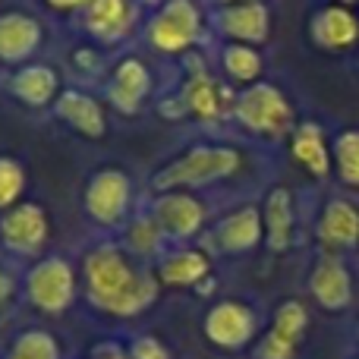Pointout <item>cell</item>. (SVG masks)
I'll return each mask as SVG.
<instances>
[{"label": "cell", "mask_w": 359, "mask_h": 359, "mask_svg": "<svg viewBox=\"0 0 359 359\" xmlns=\"http://www.w3.org/2000/svg\"><path fill=\"white\" fill-rule=\"evenodd\" d=\"M13 290H16V284H13V278L4 271V268H0V309H4V306L13 299Z\"/></svg>", "instance_id": "cell-33"}, {"label": "cell", "mask_w": 359, "mask_h": 359, "mask_svg": "<svg viewBox=\"0 0 359 359\" xmlns=\"http://www.w3.org/2000/svg\"><path fill=\"white\" fill-rule=\"evenodd\" d=\"M183 104L189 114H196L198 120H208L215 123L217 117H224L227 111H233L236 95L230 88H224L221 82H215L208 73H196L189 82L183 86Z\"/></svg>", "instance_id": "cell-18"}, {"label": "cell", "mask_w": 359, "mask_h": 359, "mask_svg": "<svg viewBox=\"0 0 359 359\" xmlns=\"http://www.w3.org/2000/svg\"><path fill=\"white\" fill-rule=\"evenodd\" d=\"M243 4H262V0H217V6H243Z\"/></svg>", "instance_id": "cell-34"}, {"label": "cell", "mask_w": 359, "mask_h": 359, "mask_svg": "<svg viewBox=\"0 0 359 359\" xmlns=\"http://www.w3.org/2000/svg\"><path fill=\"white\" fill-rule=\"evenodd\" d=\"M205 334L211 344L224 350H240L252 341L255 334V312L243 303H217L215 309L205 316Z\"/></svg>", "instance_id": "cell-9"}, {"label": "cell", "mask_w": 359, "mask_h": 359, "mask_svg": "<svg viewBox=\"0 0 359 359\" xmlns=\"http://www.w3.org/2000/svg\"><path fill=\"white\" fill-rule=\"evenodd\" d=\"M161 227H158L151 217H139V221H133L130 227H126V246L133 249L136 255H151L161 249Z\"/></svg>", "instance_id": "cell-29"}, {"label": "cell", "mask_w": 359, "mask_h": 359, "mask_svg": "<svg viewBox=\"0 0 359 359\" xmlns=\"http://www.w3.org/2000/svg\"><path fill=\"white\" fill-rule=\"evenodd\" d=\"M331 161L341 183L359 189V130H344L331 145Z\"/></svg>", "instance_id": "cell-24"}, {"label": "cell", "mask_w": 359, "mask_h": 359, "mask_svg": "<svg viewBox=\"0 0 359 359\" xmlns=\"http://www.w3.org/2000/svg\"><path fill=\"white\" fill-rule=\"evenodd\" d=\"M41 44V22L29 13H0V63H22Z\"/></svg>", "instance_id": "cell-12"}, {"label": "cell", "mask_w": 359, "mask_h": 359, "mask_svg": "<svg viewBox=\"0 0 359 359\" xmlns=\"http://www.w3.org/2000/svg\"><path fill=\"white\" fill-rule=\"evenodd\" d=\"M25 168L10 155H0V211H10L13 205L22 202V192H25Z\"/></svg>", "instance_id": "cell-27"}, {"label": "cell", "mask_w": 359, "mask_h": 359, "mask_svg": "<svg viewBox=\"0 0 359 359\" xmlns=\"http://www.w3.org/2000/svg\"><path fill=\"white\" fill-rule=\"evenodd\" d=\"M306 328H309V312H306L303 303L287 299V303L278 306V312H274V325H271L274 334L284 337V341H290V344H299L303 334H306Z\"/></svg>", "instance_id": "cell-26"}, {"label": "cell", "mask_w": 359, "mask_h": 359, "mask_svg": "<svg viewBox=\"0 0 359 359\" xmlns=\"http://www.w3.org/2000/svg\"><path fill=\"white\" fill-rule=\"evenodd\" d=\"M262 221H265V243L271 252H287L293 243V196L287 186H274L262 205Z\"/></svg>", "instance_id": "cell-21"}, {"label": "cell", "mask_w": 359, "mask_h": 359, "mask_svg": "<svg viewBox=\"0 0 359 359\" xmlns=\"http://www.w3.org/2000/svg\"><path fill=\"white\" fill-rule=\"evenodd\" d=\"M233 117L240 120L243 130L265 139H284V136H293V130H297L290 101L271 82H255V86L243 88L236 95Z\"/></svg>", "instance_id": "cell-3"}, {"label": "cell", "mask_w": 359, "mask_h": 359, "mask_svg": "<svg viewBox=\"0 0 359 359\" xmlns=\"http://www.w3.org/2000/svg\"><path fill=\"white\" fill-rule=\"evenodd\" d=\"M149 88H151L149 67H145L139 57H126V60H120L117 67H114V76H111V82H107V98H111V104L117 107V111L136 114L139 107H142Z\"/></svg>", "instance_id": "cell-15"}, {"label": "cell", "mask_w": 359, "mask_h": 359, "mask_svg": "<svg viewBox=\"0 0 359 359\" xmlns=\"http://www.w3.org/2000/svg\"><path fill=\"white\" fill-rule=\"evenodd\" d=\"M133 359H170V356L155 337H139L133 344Z\"/></svg>", "instance_id": "cell-31"}, {"label": "cell", "mask_w": 359, "mask_h": 359, "mask_svg": "<svg viewBox=\"0 0 359 359\" xmlns=\"http://www.w3.org/2000/svg\"><path fill=\"white\" fill-rule=\"evenodd\" d=\"M151 221L170 240H189L202 230L205 205L189 192H158L151 202Z\"/></svg>", "instance_id": "cell-8"}, {"label": "cell", "mask_w": 359, "mask_h": 359, "mask_svg": "<svg viewBox=\"0 0 359 359\" xmlns=\"http://www.w3.org/2000/svg\"><path fill=\"white\" fill-rule=\"evenodd\" d=\"M243 158L230 145H192L180 158L168 161L155 177L151 189L155 192H183L196 186H211L217 180H227L240 170Z\"/></svg>", "instance_id": "cell-2"}, {"label": "cell", "mask_w": 359, "mask_h": 359, "mask_svg": "<svg viewBox=\"0 0 359 359\" xmlns=\"http://www.w3.org/2000/svg\"><path fill=\"white\" fill-rule=\"evenodd\" d=\"M82 274H86V290L92 306L111 316H136L158 297V280L149 271H139L111 243L86 255Z\"/></svg>", "instance_id": "cell-1"}, {"label": "cell", "mask_w": 359, "mask_h": 359, "mask_svg": "<svg viewBox=\"0 0 359 359\" xmlns=\"http://www.w3.org/2000/svg\"><path fill=\"white\" fill-rule=\"evenodd\" d=\"M215 25L224 38L236 44H262L271 32V13H268L265 4H243V6H224L217 10Z\"/></svg>", "instance_id": "cell-11"}, {"label": "cell", "mask_w": 359, "mask_h": 359, "mask_svg": "<svg viewBox=\"0 0 359 359\" xmlns=\"http://www.w3.org/2000/svg\"><path fill=\"white\" fill-rule=\"evenodd\" d=\"M215 240H217V246H221V252H227V255L252 252V249L265 240L262 208L243 205V208H233L230 215H224V221L217 224V230H215Z\"/></svg>", "instance_id": "cell-10"}, {"label": "cell", "mask_w": 359, "mask_h": 359, "mask_svg": "<svg viewBox=\"0 0 359 359\" xmlns=\"http://www.w3.org/2000/svg\"><path fill=\"white\" fill-rule=\"evenodd\" d=\"M221 63L230 79L246 82V86H255V79L262 76V54L249 44H227L221 54Z\"/></svg>", "instance_id": "cell-25"}, {"label": "cell", "mask_w": 359, "mask_h": 359, "mask_svg": "<svg viewBox=\"0 0 359 359\" xmlns=\"http://www.w3.org/2000/svg\"><path fill=\"white\" fill-rule=\"evenodd\" d=\"M10 92L16 95L22 104L44 107L60 98V79H57V73L50 67H44V63H25V67H19L16 73H13Z\"/></svg>", "instance_id": "cell-22"}, {"label": "cell", "mask_w": 359, "mask_h": 359, "mask_svg": "<svg viewBox=\"0 0 359 359\" xmlns=\"http://www.w3.org/2000/svg\"><path fill=\"white\" fill-rule=\"evenodd\" d=\"M309 38L322 50H347L359 41V19L347 6H322L309 22Z\"/></svg>", "instance_id": "cell-17"}, {"label": "cell", "mask_w": 359, "mask_h": 359, "mask_svg": "<svg viewBox=\"0 0 359 359\" xmlns=\"http://www.w3.org/2000/svg\"><path fill=\"white\" fill-rule=\"evenodd\" d=\"M290 155L297 164H303L316 180H325L334 170V161H331V149H328V136L318 123L306 120V123H297L290 136Z\"/></svg>", "instance_id": "cell-20"}, {"label": "cell", "mask_w": 359, "mask_h": 359, "mask_svg": "<svg viewBox=\"0 0 359 359\" xmlns=\"http://www.w3.org/2000/svg\"><path fill=\"white\" fill-rule=\"evenodd\" d=\"M139 4H151V6H161L164 0H139Z\"/></svg>", "instance_id": "cell-36"}, {"label": "cell", "mask_w": 359, "mask_h": 359, "mask_svg": "<svg viewBox=\"0 0 359 359\" xmlns=\"http://www.w3.org/2000/svg\"><path fill=\"white\" fill-rule=\"evenodd\" d=\"M205 274H208V255L198 249H174L158 265V278L170 287H192Z\"/></svg>", "instance_id": "cell-23"}, {"label": "cell", "mask_w": 359, "mask_h": 359, "mask_svg": "<svg viewBox=\"0 0 359 359\" xmlns=\"http://www.w3.org/2000/svg\"><path fill=\"white\" fill-rule=\"evenodd\" d=\"M293 350H297V344L284 341V337H278L271 331V334H265V341L259 344V359H293Z\"/></svg>", "instance_id": "cell-30"}, {"label": "cell", "mask_w": 359, "mask_h": 359, "mask_svg": "<svg viewBox=\"0 0 359 359\" xmlns=\"http://www.w3.org/2000/svg\"><path fill=\"white\" fill-rule=\"evenodd\" d=\"M151 48L161 54H183L202 35V13L192 0H164L145 29Z\"/></svg>", "instance_id": "cell-4"}, {"label": "cell", "mask_w": 359, "mask_h": 359, "mask_svg": "<svg viewBox=\"0 0 359 359\" xmlns=\"http://www.w3.org/2000/svg\"><path fill=\"white\" fill-rule=\"evenodd\" d=\"M50 236L48 211L38 202H19L0 217V243L16 255H38Z\"/></svg>", "instance_id": "cell-7"}, {"label": "cell", "mask_w": 359, "mask_h": 359, "mask_svg": "<svg viewBox=\"0 0 359 359\" xmlns=\"http://www.w3.org/2000/svg\"><path fill=\"white\" fill-rule=\"evenodd\" d=\"M133 202V183L120 168H101L86 186V215L101 227H117Z\"/></svg>", "instance_id": "cell-6"}, {"label": "cell", "mask_w": 359, "mask_h": 359, "mask_svg": "<svg viewBox=\"0 0 359 359\" xmlns=\"http://www.w3.org/2000/svg\"><path fill=\"white\" fill-rule=\"evenodd\" d=\"M54 114L69 126V130H76L86 139H101L107 133V120H104L101 101L92 98V95H86V92H76V88L60 92V98L54 101Z\"/></svg>", "instance_id": "cell-16"}, {"label": "cell", "mask_w": 359, "mask_h": 359, "mask_svg": "<svg viewBox=\"0 0 359 359\" xmlns=\"http://www.w3.org/2000/svg\"><path fill=\"white\" fill-rule=\"evenodd\" d=\"M309 290L325 309L331 312L347 309L350 297H353V280H350L347 265L341 259H334V255H325L309 278Z\"/></svg>", "instance_id": "cell-19"}, {"label": "cell", "mask_w": 359, "mask_h": 359, "mask_svg": "<svg viewBox=\"0 0 359 359\" xmlns=\"http://www.w3.org/2000/svg\"><path fill=\"white\" fill-rule=\"evenodd\" d=\"M328 4H331V6H347V10H350V6L359 4V0H328Z\"/></svg>", "instance_id": "cell-35"}, {"label": "cell", "mask_w": 359, "mask_h": 359, "mask_svg": "<svg viewBox=\"0 0 359 359\" xmlns=\"http://www.w3.org/2000/svg\"><path fill=\"white\" fill-rule=\"evenodd\" d=\"M6 359H57V341L48 331H22Z\"/></svg>", "instance_id": "cell-28"}, {"label": "cell", "mask_w": 359, "mask_h": 359, "mask_svg": "<svg viewBox=\"0 0 359 359\" xmlns=\"http://www.w3.org/2000/svg\"><path fill=\"white\" fill-rule=\"evenodd\" d=\"M25 297L35 309L41 312H63L76 297V271L67 259L60 255H44L32 265L29 278H25Z\"/></svg>", "instance_id": "cell-5"}, {"label": "cell", "mask_w": 359, "mask_h": 359, "mask_svg": "<svg viewBox=\"0 0 359 359\" xmlns=\"http://www.w3.org/2000/svg\"><path fill=\"white\" fill-rule=\"evenodd\" d=\"M133 22H136L133 0H92L86 6V29L101 44H117L133 32Z\"/></svg>", "instance_id": "cell-13"}, {"label": "cell", "mask_w": 359, "mask_h": 359, "mask_svg": "<svg viewBox=\"0 0 359 359\" xmlns=\"http://www.w3.org/2000/svg\"><path fill=\"white\" fill-rule=\"evenodd\" d=\"M44 4L57 13H73V10H86L92 0H44Z\"/></svg>", "instance_id": "cell-32"}, {"label": "cell", "mask_w": 359, "mask_h": 359, "mask_svg": "<svg viewBox=\"0 0 359 359\" xmlns=\"http://www.w3.org/2000/svg\"><path fill=\"white\" fill-rule=\"evenodd\" d=\"M316 236L325 249H331V252L359 246V208L353 202H344V198H331V202L322 208Z\"/></svg>", "instance_id": "cell-14"}]
</instances>
